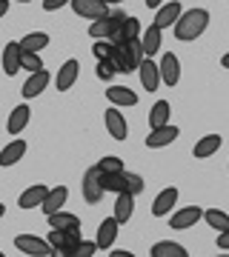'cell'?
Instances as JSON below:
<instances>
[{"label":"cell","instance_id":"28","mask_svg":"<svg viewBox=\"0 0 229 257\" xmlns=\"http://www.w3.org/2000/svg\"><path fill=\"white\" fill-rule=\"evenodd\" d=\"M132 211H135V194L118 192V200H115V217H118V223H126L132 217Z\"/></svg>","mask_w":229,"mask_h":257},{"label":"cell","instance_id":"29","mask_svg":"<svg viewBox=\"0 0 229 257\" xmlns=\"http://www.w3.org/2000/svg\"><path fill=\"white\" fill-rule=\"evenodd\" d=\"M189 251L181 246V243H175V240H161L152 246V257H186Z\"/></svg>","mask_w":229,"mask_h":257},{"label":"cell","instance_id":"31","mask_svg":"<svg viewBox=\"0 0 229 257\" xmlns=\"http://www.w3.org/2000/svg\"><path fill=\"white\" fill-rule=\"evenodd\" d=\"M49 46V35L46 32H32V35L23 37V43H20V49L23 52H40V49Z\"/></svg>","mask_w":229,"mask_h":257},{"label":"cell","instance_id":"17","mask_svg":"<svg viewBox=\"0 0 229 257\" xmlns=\"http://www.w3.org/2000/svg\"><path fill=\"white\" fill-rule=\"evenodd\" d=\"M46 194H49L46 183H35V186H29L26 192L20 194L18 206H20V209H35V206H40V203L46 200Z\"/></svg>","mask_w":229,"mask_h":257},{"label":"cell","instance_id":"8","mask_svg":"<svg viewBox=\"0 0 229 257\" xmlns=\"http://www.w3.org/2000/svg\"><path fill=\"white\" fill-rule=\"evenodd\" d=\"M106 132H109L115 140H126V135H129V126H126V117L120 114V109L118 106H109L106 109Z\"/></svg>","mask_w":229,"mask_h":257},{"label":"cell","instance_id":"36","mask_svg":"<svg viewBox=\"0 0 229 257\" xmlns=\"http://www.w3.org/2000/svg\"><path fill=\"white\" fill-rule=\"evenodd\" d=\"M95 251H98V243H92V240H81V243L72 248V254H69V257H92Z\"/></svg>","mask_w":229,"mask_h":257},{"label":"cell","instance_id":"23","mask_svg":"<svg viewBox=\"0 0 229 257\" xmlns=\"http://www.w3.org/2000/svg\"><path fill=\"white\" fill-rule=\"evenodd\" d=\"M137 35H140V20L126 15V20L118 29V35L112 37V43H129V40H137Z\"/></svg>","mask_w":229,"mask_h":257},{"label":"cell","instance_id":"26","mask_svg":"<svg viewBox=\"0 0 229 257\" xmlns=\"http://www.w3.org/2000/svg\"><path fill=\"white\" fill-rule=\"evenodd\" d=\"M218 149H220V135H206V138H201L195 143L192 155L198 157V160H206V157H212Z\"/></svg>","mask_w":229,"mask_h":257},{"label":"cell","instance_id":"9","mask_svg":"<svg viewBox=\"0 0 229 257\" xmlns=\"http://www.w3.org/2000/svg\"><path fill=\"white\" fill-rule=\"evenodd\" d=\"M158 69H161V80H164L166 86H178V80H181V63H178V55L166 52V55L161 57Z\"/></svg>","mask_w":229,"mask_h":257},{"label":"cell","instance_id":"22","mask_svg":"<svg viewBox=\"0 0 229 257\" xmlns=\"http://www.w3.org/2000/svg\"><path fill=\"white\" fill-rule=\"evenodd\" d=\"M26 155V140H12L9 146L0 149V166H15Z\"/></svg>","mask_w":229,"mask_h":257},{"label":"cell","instance_id":"2","mask_svg":"<svg viewBox=\"0 0 229 257\" xmlns=\"http://www.w3.org/2000/svg\"><path fill=\"white\" fill-rule=\"evenodd\" d=\"M209 26V12L206 9H189V12H181V18L175 20V37L181 43H192L206 32Z\"/></svg>","mask_w":229,"mask_h":257},{"label":"cell","instance_id":"19","mask_svg":"<svg viewBox=\"0 0 229 257\" xmlns=\"http://www.w3.org/2000/svg\"><path fill=\"white\" fill-rule=\"evenodd\" d=\"M106 97H109L112 106H135L137 103V92H132L129 86H109L106 89Z\"/></svg>","mask_w":229,"mask_h":257},{"label":"cell","instance_id":"13","mask_svg":"<svg viewBox=\"0 0 229 257\" xmlns=\"http://www.w3.org/2000/svg\"><path fill=\"white\" fill-rule=\"evenodd\" d=\"M66 197H69V189H66V186H55V189H49V194H46V200L40 203V209H43V214H46V217L63 209V206H66Z\"/></svg>","mask_w":229,"mask_h":257},{"label":"cell","instance_id":"7","mask_svg":"<svg viewBox=\"0 0 229 257\" xmlns=\"http://www.w3.org/2000/svg\"><path fill=\"white\" fill-rule=\"evenodd\" d=\"M72 9L74 15H81L86 20H98L103 15H109V6L103 0H72Z\"/></svg>","mask_w":229,"mask_h":257},{"label":"cell","instance_id":"46","mask_svg":"<svg viewBox=\"0 0 229 257\" xmlns=\"http://www.w3.org/2000/svg\"><path fill=\"white\" fill-rule=\"evenodd\" d=\"M103 3H106V6H112V3H123V0H103Z\"/></svg>","mask_w":229,"mask_h":257},{"label":"cell","instance_id":"42","mask_svg":"<svg viewBox=\"0 0 229 257\" xmlns=\"http://www.w3.org/2000/svg\"><path fill=\"white\" fill-rule=\"evenodd\" d=\"M115 248V246H112ZM112 257H132V251H126V248H115V251H109Z\"/></svg>","mask_w":229,"mask_h":257},{"label":"cell","instance_id":"11","mask_svg":"<svg viewBox=\"0 0 229 257\" xmlns=\"http://www.w3.org/2000/svg\"><path fill=\"white\" fill-rule=\"evenodd\" d=\"M178 135H181V132H178V126H169V123H166V126H158V128H152V135L146 138V146L149 149L169 146V143H175V140H178Z\"/></svg>","mask_w":229,"mask_h":257},{"label":"cell","instance_id":"15","mask_svg":"<svg viewBox=\"0 0 229 257\" xmlns=\"http://www.w3.org/2000/svg\"><path fill=\"white\" fill-rule=\"evenodd\" d=\"M181 18V3H164L155 9V26L158 29H166V26H175V20Z\"/></svg>","mask_w":229,"mask_h":257},{"label":"cell","instance_id":"14","mask_svg":"<svg viewBox=\"0 0 229 257\" xmlns=\"http://www.w3.org/2000/svg\"><path fill=\"white\" fill-rule=\"evenodd\" d=\"M137 72H140V86H143L146 92H158V86H161V69H158L155 60H149L146 57Z\"/></svg>","mask_w":229,"mask_h":257},{"label":"cell","instance_id":"12","mask_svg":"<svg viewBox=\"0 0 229 257\" xmlns=\"http://www.w3.org/2000/svg\"><path fill=\"white\" fill-rule=\"evenodd\" d=\"M118 229H120V223H118V217L112 214V217H106V220L98 226V248H112L115 246V237H118Z\"/></svg>","mask_w":229,"mask_h":257},{"label":"cell","instance_id":"39","mask_svg":"<svg viewBox=\"0 0 229 257\" xmlns=\"http://www.w3.org/2000/svg\"><path fill=\"white\" fill-rule=\"evenodd\" d=\"M98 77H101V80H112V77H115V66H112L109 60H98Z\"/></svg>","mask_w":229,"mask_h":257},{"label":"cell","instance_id":"6","mask_svg":"<svg viewBox=\"0 0 229 257\" xmlns=\"http://www.w3.org/2000/svg\"><path fill=\"white\" fill-rule=\"evenodd\" d=\"M103 197V186H101V169L98 166H92L89 172L83 175V200L86 203H101Z\"/></svg>","mask_w":229,"mask_h":257},{"label":"cell","instance_id":"33","mask_svg":"<svg viewBox=\"0 0 229 257\" xmlns=\"http://www.w3.org/2000/svg\"><path fill=\"white\" fill-rule=\"evenodd\" d=\"M206 223H209L212 229H218V231H223V229H229V214L226 211H220V209H206Z\"/></svg>","mask_w":229,"mask_h":257},{"label":"cell","instance_id":"45","mask_svg":"<svg viewBox=\"0 0 229 257\" xmlns=\"http://www.w3.org/2000/svg\"><path fill=\"white\" fill-rule=\"evenodd\" d=\"M146 6H149V9H158V6H161V0H146Z\"/></svg>","mask_w":229,"mask_h":257},{"label":"cell","instance_id":"41","mask_svg":"<svg viewBox=\"0 0 229 257\" xmlns=\"http://www.w3.org/2000/svg\"><path fill=\"white\" fill-rule=\"evenodd\" d=\"M218 248H223V251L229 248V229H223V231L218 234Z\"/></svg>","mask_w":229,"mask_h":257},{"label":"cell","instance_id":"1","mask_svg":"<svg viewBox=\"0 0 229 257\" xmlns=\"http://www.w3.org/2000/svg\"><path fill=\"white\" fill-rule=\"evenodd\" d=\"M143 60H146V52H143L140 37H137V40H129V43H115V52H112V57H109V63L115 66V72H120V74L137 72Z\"/></svg>","mask_w":229,"mask_h":257},{"label":"cell","instance_id":"25","mask_svg":"<svg viewBox=\"0 0 229 257\" xmlns=\"http://www.w3.org/2000/svg\"><path fill=\"white\" fill-rule=\"evenodd\" d=\"M101 186L103 192H126V172H101Z\"/></svg>","mask_w":229,"mask_h":257},{"label":"cell","instance_id":"10","mask_svg":"<svg viewBox=\"0 0 229 257\" xmlns=\"http://www.w3.org/2000/svg\"><path fill=\"white\" fill-rule=\"evenodd\" d=\"M203 217V211L198 209V206H183L178 214H172V220H169V229L175 231H183V229H189V226H195V223Z\"/></svg>","mask_w":229,"mask_h":257},{"label":"cell","instance_id":"30","mask_svg":"<svg viewBox=\"0 0 229 257\" xmlns=\"http://www.w3.org/2000/svg\"><path fill=\"white\" fill-rule=\"evenodd\" d=\"M74 226H81V217L78 214H69V211H55V214H49V229H74Z\"/></svg>","mask_w":229,"mask_h":257},{"label":"cell","instance_id":"18","mask_svg":"<svg viewBox=\"0 0 229 257\" xmlns=\"http://www.w3.org/2000/svg\"><path fill=\"white\" fill-rule=\"evenodd\" d=\"M78 69H81V63H78L74 57L60 66V72H57V92H69V89H72L74 80H78Z\"/></svg>","mask_w":229,"mask_h":257},{"label":"cell","instance_id":"32","mask_svg":"<svg viewBox=\"0 0 229 257\" xmlns=\"http://www.w3.org/2000/svg\"><path fill=\"white\" fill-rule=\"evenodd\" d=\"M169 103L166 100H158L155 106H152V111H149V123H152V128H158V126H166L169 123Z\"/></svg>","mask_w":229,"mask_h":257},{"label":"cell","instance_id":"40","mask_svg":"<svg viewBox=\"0 0 229 257\" xmlns=\"http://www.w3.org/2000/svg\"><path fill=\"white\" fill-rule=\"evenodd\" d=\"M66 3H72V0H43V9L46 12H57V9H63Z\"/></svg>","mask_w":229,"mask_h":257},{"label":"cell","instance_id":"3","mask_svg":"<svg viewBox=\"0 0 229 257\" xmlns=\"http://www.w3.org/2000/svg\"><path fill=\"white\" fill-rule=\"evenodd\" d=\"M123 20H126L123 12H109V15H103V18L92 20L89 23V37H95V40H112V37L118 35V29H120Z\"/></svg>","mask_w":229,"mask_h":257},{"label":"cell","instance_id":"44","mask_svg":"<svg viewBox=\"0 0 229 257\" xmlns=\"http://www.w3.org/2000/svg\"><path fill=\"white\" fill-rule=\"evenodd\" d=\"M220 66H223V69H229V52L223 57H220Z\"/></svg>","mask_w":229,"mask_h":257},{"label":"cell","instance_id":"47","mask_svg":"<svg viewBox=\"0 0 229 257\" xmlns=\"http://www.w3.org/2000/svg\"><path fill=\"white\" fill-rule=\"evenodd\" d=\"M3 214H6V206H3V203H0V217H3Z\"/></svg>","mask_w":229,"mask_h":257},{"label":"cell","instance_id":"43","mask_svg":"<svg viewBox=\"0 0 229 257\" xmlns=\"http://www.w3.org/2000/svg\"><path fill=\"white\" fill-rule=\"evenodd\" d=\"M6 12H9V0H0V18H6Z\"/></svg>","mask_w":229,"mask_h":257},{"label":"cell","instance_id":"4","mask_svg":"<svg viewBox=\"0 0 229 257\" xmlns=\"http://www.w3.org/2000/svg\"><path fill=\"white\" fill-rule=\"evenodd\" d=\"M49 243H52V248L57 254L69 257L72 248L81 243V226H74V229H52L49 231Z\"/></svg>","mask_w":229,"mask_h":257},{"label":"cell","instance_id":"24","mask_svg":"<svg viewBox=\"0 0 229 257\" xmlns=\"http://www.w3.org/2000/svg\"><path fill=\"white\" fill-rule=\"evenodd\" d=\"M3 72L9 74H18L20 72V43H6V49H3Z\"/></svg>","mask_w":229,"mask_h":257},{"label":"cell","instance_id":"48","mask_svg":"<svg viewBox=\"0 0 229 257\" xmlns=\"http://www.w3.org/2000/svg\"><path fill=\"white\" fill-rule=\"evenodd\" d=\"M20 3H29V0H20Z\"/></svg>","mask_w":229,"mask_h":257},{"label":"cell","instance_id":"38","mask_svg":"<svg viewBox=\"0 0 229 257\" xmlns=\"http://www.w3.org/2000/svg\"><path fill=\"white\" fill-rule=\"evenodd\" d=\"M98 169L101 172H120L123 169V160L120 157H103V160H98Z\"/></svg>","mask_w":229,"mask_h":257},{"label":"cell","instance_id":"5","mask_svg":"<svg viewBox=\"0 0 229 257\" xmlns=\"http://www.w3.org/2000/svg\"><path fill=\"white\" fill-rule=\"evenodd\" d=\"M15 246H18V251H23V254H32V257L57 254L49 240H40V237H35V234H18V237H15Z\"/></svg>","mask_w":229,"mask_h":257},{"label":"cell","instance_id":"20","mask_svg":"<svg viewBox=\"0 0 229 257\" xmlns=\"http://www.w3.org/2000/svg\"><path fill=\"white\" fill-rule=\"evenodd\" d=\"M46 86H49V72H46V69L32 72V77L23 83V97H37V94H43Z\"/></svg>","mask_w":229,"mask_h":257},{"label":"cell","instance_id":"21","mask_svg":"<svg viewBox=\"0 0 229 257\" xmlns=\"http://www.w3.org/2000/svg\"><path fill=\"white\" fill-rule=\"evenodd\" d=\"M140 43H143V52H146V57L158 55V52H161V46H164V29H158L155 23H152V26L143 32Z\"/></svg>","mask_w":229,"mask_h":257},{"label":"cell","instance_id":"34","mask_svg":"<svg viewBox=\"0 0 229 257\" xmlns=\"http://www.w3.org/2000/svg\"><path fill=\"white\" fill-rule=\"evenodd\" d=\"M20 69H29V72H40L43 69V60L37 52H23L20 49Z\"/></svg>","mask_w":229,"mask_h":257},{"label":"cell","instance_id":"35","mask_svg":"<svg viewBox=\"0 0 229 257\" xmlns=\"http://www.w3.org/2000/svg\"><path fill=\"white\" fill-rule=\"evenodd\" d=\"M143 186H146V183H143V177H140V175H135V172H126V192H129V194H135V197H137V194L143 192Z\"/></svg>","mask_w":229,"mask_h":257},{"label":"cell","instance_id":"16","mask_svg":"<svg viewBox=\"0 0 229 257\" xmlns=\"http://www.w3.org/2000/svg\"><path fill=\"white\" fill-rule=\"evenodd\" d=\"M175 203H178V189L169 186V189H164V192L155 197V203H152V214H155V217H164V214L172 211Z\"/></svg>","mask_w":229,"mask_h":257},{"label":"cell","instance_id":"37","mask_svg":"<svg viewBox=\"0 0 229 257\" xmlns=\"http://www.w3.org/2000/svg\"><path fill=\"white\" fill-rule=\"evenodd\" d=\"M112 52H115V43H112V40H98V43H95V57H98V60H109Z\"/></svg>","mask_w":229,"mask_h":257},{"label":"cell","instance_id":"27","mask_svg":"<svg viewBox=\"0 0 229 257\" xmlns=\"http://www.w3.org/2000/svg\"><path fill=\"white\" fill-rule=\"evenodd\" d=\"M29 117H32V111H29V106H26V103H20L18 109H15V111L9 114V123H6V128H9V135H20V132L26 128Z\"/></svg>","mask_w":229,"mask_h":257}]
</instances>
